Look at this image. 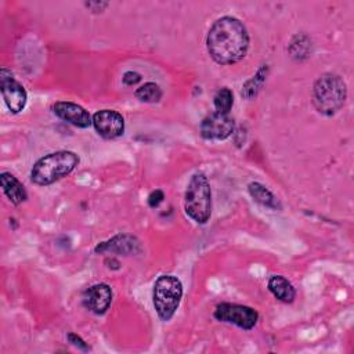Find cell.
Listing matches in <instances>:
<instances>
[{"instance_id":"7a4b0ae2","label":"cell","mask_w":354,"mask_h":354,"mask_svg":"<svg viewBox=\"0 0 354 354\" xmlns=\"http://www.w3.org/2000/svg\"><path fill=\"white\" fill-rule=\"evenodd\" d=\"M80 158L73 151H55L37 159L30 170V180L33 184L44 187L50 185L68 174H71L79 165Z\"/></svg>"},{"instance_id":"8992f818","label":"cell","mask_w":354,"mask_h":354,"mask_svg":"<svg viewBox=\"0 0 354 354\" xmlns=\"http://www.w3.org/2000/svg\"><path fill=\"white\" fill-rule=\"evenodd\" d=\"M213 317L220 322L235 325L243 330L253 329L259 321V313L254 308L235 303L217 304Z\"/></svg>"},{"instance_id":"ffe728a7","label":"cell","mask_w":354,"mask_h":354,"mask_svg":"<svg viewBox=\"0 0 354 354\" xmlns=\"http://www.w3.org/2000/svg\"><path fill=\"white\" fill-rule=\"evenodd\" d=\"M66 339H68V342H69L72 346L77 347V348L82 350V351H88V350H90L88 344H87L79 335H76V333H73V332H69V333L66 335Z\"/></svg>"},{"instance_id":"5b68a950","label":"cell","mask_w":354,"mask_h":354,"mask_svg":"<svg viewBox=\"0 0 354 354\" xmlns=\"http://www.w3.org/2000/svg\"><path fill=\"white\" fill-rule=\"evenodd\" d=\"M183 297V283L176 275H160L152 289V303L158 317L167 322L176 314Z\"/></svg>"},{"instance_id":"3957f363","label":"cell","mask_w":354,"mask_h":354,"mask_svg":"<svg viewBox=\"0 0 354 354\" xmlns=\"http://www.w3.org/2000/svg\"><path fill=\"white\" fill-rule=\"evenodd\" d=\"M347 98V87L342 76L326 72L322 73L313 86V104L315 109L326 116L339 112Z\"/></svg>"},{"instance_id":"5bb4252c","label":"cell","mask_w":354,"mask_h":354,"mask_svg":"<svg viewBox=\"0 0 354 354\" xmlns=\"http://www.w3.org/2000/svg\"><path fill=\"white\" fill-rule=\"evenodd\" d=\"M267 286L268 290L274 295V297L282 303H292L296 297V290L293 285L282 275H272L268 279Z\"/></svg>"},{"instance_id":"30bf717a","label":"cell","mask_w":354,"mask_h":354,"mask_svg":"<svg viewBox=\"0 0 354 354\" xmlns=\"http://www.w3.org/2000/svg\"><path fill=\"white\" fill-rule=\"evenodd\" d=\"M53 112L57 118L79 129H87L93 124V116L88 111L71 101H57L53 105Z\"/></svg>"},{"instance_id":"6da1fadb","label":"cell","mask_w":354,"mask_h":354,"mask_svg":"<svg viewBox=\"0 0 354 354\" xmlns=\"http://www.w3.org/2000/svg\"><path fill=\"white\" fill-rule=\"evenodd\" d=\"M249 33L238 18L221 17L213 22L206 36V48L212 59L220 65L241 61L249 48Z\"/></svg>"},{"instance_id":"ba28073f","label":"cell","mask_w":354,"mask_h":354,"mask_svg":"<svg viewBox=\"0 0 354 354\" xmlns=\"http://www.w3.org/2000/svg\"><path fill=\"white\" fill-rule=\"evenodd\" d=\"M93 126L98 136L113 140L124 133V118L115 109H101L93 115Z\"/></svg>"},{"instance_id":"44dd1931","label":"cell","mask_w":354,"mask_h":354,"mask_svg":"<svg viewBox=\"0 0 354 354\" xmlns=\"http://www.w3.org/2000/svg\"><path fill=\"white\" fill-rule=\"evenodd\" d=\"M163 199H165V194H163V191L162 189H155V191H152L151 194H149V196H148V206L149 207H158L162 202H163Z\"/></svg>"},{"instance_id":"8fae6325","label":"cell","mask_w":354,"mask_h":354,"mask_svg":"<svg viewBox=\"0 0 354 354\" xmlns=\"http://www.w3.org/2000/svg\"><path fill=\"white\" fill-rule=\"evenodd\" d=\"M112 289L108 283H95L87 288L83 293V306L93 314L102 315L112 303Z\"/></svg>"},{"instance_id":"2e32d148","label":"cell","mask_w":354,"mask_h":354,"mask_svg":"<svg viewBox=\"0 0 354 354\" xmlns=\"http://www.w3.org/2000/svg\"><path fill=\"white\" fill-rule=\"evenodd\" d=\"M267 75H268V65H261L259 68V71L243 83L242 91H241L242 97L246 100H252L253 97H256L257 93L260 91V88L263 87V84L267 79Z\"/></svg>"},{"instance_id":"7c38bea8","label":"cell","mask_w":354,"mask_h":354,"mask_svg":"<svg viewBox=\"0 0 354 354\" xmlns=\"http://www.w3.org/2000/svg\"><path fill=\"white\" fill-rule=\"evenodd\" d=\"M95 253H118L123 256H130L141 252V242L129 234H116L108 241L98 243L94 248Z\"/></svg>"},{"instance_id":"9c48e42d","label":"cell","mask_w":354,"mask_h":354,"mask_svg":"<svg viewBox=\"0 0 354 354\" xmlns=\"http://www.w3.org/2000/svg\"><path fill=\"white\" fill-rule=\"evenodd\" d=\"M234 127L235 123L230 115L213 112L203 118L199 126V131L205 140L221 141L234 133Z\"/></svg>"},{"instance_id":"4fadbf2b","label":"cell","mask_w":354,"mask_h":354,"mask_svg":"<svg viewBox=\"0 0 354 354\" xmlns=\"http://www.w3.org/2000/svg\"><path fill=\"white\" fill-rule=\"evenodd\" d=\"M0 184L4 195L10 199L12 205H21L28 199V192L24 184L11 173L3 171L0 174Z\"/></svg>"},{"instance_id":"277c9868","label":"cell","mask_w":354,"mask_h":354,"mask_svg":"<svg viewBox=\"0 0 354 354\" xmlns=\"http://www.w3.org/2000/svg\"><path fill=\"white\" fill-rule=\"evenodd\" d=\"M184 210L196 224H206L212 216V189L207 177L203 173L191 176L185 195Z\"/></svg>"},{"instance_id":"ac0fdd59","label":"cell","mask_w":354,"mask_h":354,"mask_svg":"<svg viewBox=\"0 0 354 354\" xmlns=\"http://www.w3.org/2000/svg\"><path fill=\"white\" fill-rule=\"evenodd\" d=\"M289 53L295 59H304L311 54V40L307 35H296L290 44H289Z\"/></svg>"},{"instance_id":"603a6c76","label":"cell","mask_w":354,"mask_h":354,"mask_svg":"<svg viewBox=\"0 0 354 354\" xmlns=\"http://www.w3.org/2000/svg\"><path fill=\"white\" fill-rule=\"evenodd\" d=\"M84 6L93 12H102L109 6V3H106V1H86Z\"/></svg>"},{"instance_id":"52a82bcc","label":"cell","mask_w":354,"mask_h":354,"mask_svg":"<svg viewBox=\"0 0 354 354\" xmlns=\"http://www.w3.org/2000/svg\"><path fill=\"white\" fill-rule=\"evenodd\" d=\"M0 91L6 106L14 115L19 113L28 101V93L25 87L14 77L8 68L0 69Z\"/></svg>"},{"instance_id":"7402d4cb","label":"cell","mask_w":354,"mask_h":354,"mask_svg":"<svg viewBox=\"0 0 354 354\" xmlns=\"http://www.w3.org/2000/svg\"><path fill=\"white\" fill-rule=\"evenodd\" d=\"M141 75L138 73V72H136V71H127V72H124V75H123V77H122V82L126 84V86H134V84H137L138 82H141Z\"/></svg>"},{"instance_id":"d6986e66","label":"cell","mask_w":354,"mask_h":354,"mask_svg":"<svg viewBox=\"0 0 354 354\" xmlns=\"http://www.w3.org/2000/svg\"><path fill=\"white\" fill-rule=\"evenodd\" d=\"M213 105H214V112L230 115V111L234 105V94L231 88L228 87L218 88L213 97Z\"/></svg>"},{"instance_id":"e0dca14e","label":"cell","mask_w":354,"mask_h":354,"mask_svg":"<svg viewBox=\"0 0 354 354\" xmlns=\"http://www.w3.org/2000/svg\"><path fill=\"white\" fill-rule=\"evenodd\" d=\"M134 95L137 100H140L141 102H148V104H155L159 102L163 93L162 88L159 87L158 83L155 82H147L144 84H141L138 88H136Z\"/></svg>"},{"instance_id":"9a60e30c","label":"cell","mask_w":354,"mask_h":354,"mask_svg":"<svg viewBox=\"0 0 354 354\" xmlns=\"http://www.w3.org/2000/svg\"><path fill=\"white\" fill-rule=\"evenodd\" d=\"M248 192L252 196V199L254 202L260 203L261 206L268 207V209H274V210L281 209V203H279L278 198L261 183H257V181L249 183Z\"/></svg>"}]
</instances>
